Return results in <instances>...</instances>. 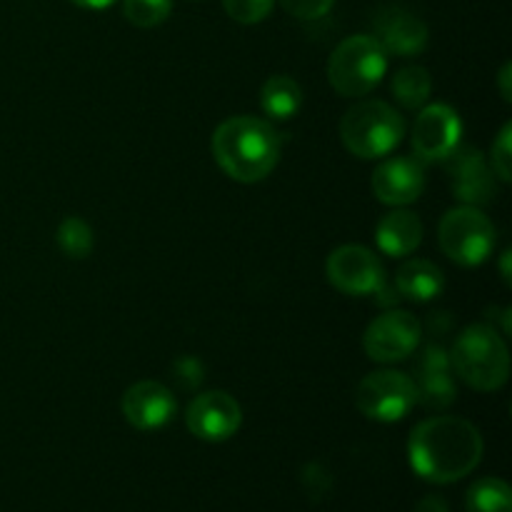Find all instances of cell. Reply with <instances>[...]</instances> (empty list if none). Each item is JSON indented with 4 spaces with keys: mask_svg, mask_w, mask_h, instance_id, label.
I'll return each mask as SVG.
<instances>
[{
    "mask_svg": "<svg viewBox=\"0 0 512 512\" xmlns=\"http://www.w3.org/2000/svg\"><path fill=\"white\" fill-rule=\"evenodd\" d=\"M408 458L415 473L435 485H448L473 473L483 460V438L470 420L438 415L410 433Z\"/></svg>",
    "mask_w": 512,
    "mask_h": 512,
    "instance_id": "obj_1",
    "label": "cell"
},
{
    "mask_svg": "<svg viewBox=\"0 0 512 512\" xmlns=\"http://www.w3.org/2000/svg\"><path fill=\"white\" fill-rule=\"evenodd\" d=\"M213 158L228 178L238 183H260L280 160V135L268 120L235 115L213 133Z\"/></svg>",
    "mask_w": 512,
    "mask_h": 512,
    "instance_id": "obj_2",
    "label": "cell"
},
{
    "mask_svg": "<svg viewBox=\"0 0 512 512\" xmlns=\"http://www.w3.org/2000/svg\"><path fill=\"white\" fill-rule=\"evenodd\" d=\"M455 375L480 393H493L508 383L510 353L503 335L490 325H470L450 350Z\"/></svg>",
    "mask_w": 512,
    "mask_h": 512,
    "instance_id": "obj_3",
    "label": "cell"
},
{
    "mask_svg": "<svg viewBox=\"0 0 512 512\" xmlns=\"http://www.w3.org/2000/svg\"><path fill=\"white\" fill-rule=\"evenodd\" d=\"M405 120L383 100H360L340 120V140L355 158H385L400 145Z\"/></svg>",
    "mask_w": 512,
    "mask_h": 512,
    "instance_id": "obj_4",
    "label": "cell"
},
{
    "mask_svg": "<svg viewBox=\"0 0 512 512\" xmlns=\"http://www.w3.org/2000/svg\"><path fill=\"white\" fill-rule=\"evenodd\" d=\"M388 70V53L373 35L345 38L328 58V80L343 98L373 93Z\"/></svg>",
    "mask_w": 512,
    "mask_h": 512,
    "instance_id": "obj_5",
    "label": "cell"
},
{
    "mask_svg": "<svg viewBox=\"0 0 512 512\" xmlns=\"http://www.w3.org/2000/svg\"><path fill=\"white\" fill-rule=\"evenodd\" d=\"M438 240L443 253L463 268H478L495 250V225L475 205L448 210L440 220Z\"/></svg>",
    "mask_w": 512,
    "mask_h": 512,
    "instance_id": "obj_6",
    "label": "cell"
},
{
    "mask_svg": "<svg viewBox=\"0 0 512 512\" xmlns=\"http://www.w3.org/2000/svg\"><path fill=\"white\" fill-rule=\"evenodd\" d=\"M355 405L365 418L398 423L418 405V390L413 378L400 370H375L358 383Z\"/></svg>",
    "mask_w": 512,
    "mask_h": 512,
    "instance_id": "obj_7",
    "label": "cell"
},
{
    "mask_svg": "<svg viewBox=\"0 0 512 512\" xmlns=\"http://www.w3.org/2000/svg\"><path fill=\"white\" fill-rule=\"evenodd\" d=\"M325 275L345 295H380L385 290V268L365 245H340L328 255Z\"/></svg>",
    "mask_w": 512,
    "mask_h": 512,
    "instance_id": "obj_8",
    "label": "cell"
},
{
    "mask_svg": "<svg viewBox=\"0 0 512 512\" xmlns=\"http://www.w3.org/2000/svg\"><path fill=\"white\" fill-rule=\"evenodd\" d=\"M420 340H423V328L415 315L405 310H388L368 325L363 348L370 360L388 365L408 360L418 350Z\"/></svg>",
    "mask_w": 512,
    "mask_h": 512,
    "instance_id": "obj_9",
    "label": "cell"
},
{
    "mask_svg": "<svg viewBox=\"0 0 512 512\" xmlns=\"http://www.w3.org/2000/svg\"><path fill=\"white\" fill-rule=\"evenodd\" d=\"M463 138L458 110L445 103L423 105L413 123V153L420 163H443Z\"/></svg>",
    "mask_w": 512,
    "mask_h": 512,
    "instance_id": "obj_10",
    "label": "cell"
},
{
    "mask_svg": "<svg viewBox=\"0 0 512 512\" xmlns=\"http://www.w3.org/2000/svg\"><path fill=\"white\" fill-rule=\"evenodd\" d=\"M185 423L195 438L205 443H225L233 438L243 423V410L238 400L225 390H210V393L198 395L188 405Z\"/></svg>",
    "mask_w": 512,
    "mask_h": 512,
    "instance_id": "obj_11",
    "label": "cell"
},
{
    "mask_svg": "<svg viewBox=\"0 0 512 512\" xmlns=\"http://www.w3.org/2000/svg\"><path fill=\"white\" fill-rule=\"evenodd\" d=\"M450 188L463 205H485L498 195V178L478 148H455L448 160Z\"/></svg>",
    "mask_w": 512,
    "mask_h": 512,
    "instance_id": "obj_12",
    "label": "cell"
},
{
    "mask_svg": "<svg viewBox=\"0 0 512 512\" xmlns=\"http://www.w3.org/2000/svg\"><path fill=\"white\" fill-rule=\"evenodd\" d=\"M370 188L383 205L405 208L423 195L425 163L418 158H388L375 168Z\"/></svg>",
    "mask_w": 512,
    "mask_h": 512,
    "instance_id": "obj_13",
    "label": "cell"
},
{
    "mask_svg": "<svg viewBox=\"0 0 512 512\" xmlns=\"http://www.w3.org/2000/svg\"><path fill=\"white\" fill-rule=\"evenodd\" d=\"M373 28V38L383 45L385 53H393L398 58H413L428 48V25L400 5H388V8L378 10Z\"/></svg>",
    "mask_w": 512,
    "mask_h": 512,
    "instance_id": "obj_14",
    "label": "cell"
},
{
    "mask_svg": "<svg viewBox=\"0 0 512 512\" xmlns=\"http://www.w3.org/2000/svg\"><path fill=\"white\" fill-rule=\"evenodd\" d=\"M123 415L135 430H160L175 418L173 390L155 380H140L123 395Z\"/></svg>",
    "mask_w": 512,
    "mask_h": 512,
    "instance_id": "obj_15",
    "label": "cell"
},
{
    "mask_svg": "<svg viewBox=\"0 0 512 512\" xmlns=\"http://www.w3.org/2000/svg\"><path fill=\"white\" fill-rule=\"evenodd\" d=\"M413 383L415 390H418V403L425 405V408L445 410L448 405H453L458 388H455L448 350L430 343L420 355Z\"/></svg>",
    "mask_w": 512,
    "mask_h": 512,
    "instance_id": "obj_16",
    "label": "cell"
},
{
    "mask_svg": "<svg viewBox=\"0 0 512 512\" xmlns=\"http://www.w3.org/2000/svg\"><path fill=\"white\" fill-rule=\"evenodd\" d=\"M375 240L378 248L390 258H405V255L415 253L423 243V223L410 210H390L383 215L375 228Z\"/></svg>",
    "mask_w": 512,
    "mask_h": 512,
    "instance_id": "obj_17",
    "label": "cell"
},
{
    "mask_svg": "<svg viewBox=\"0 0 512 512\" xmlns=\"http://www.w3.org/2000/svg\"><path fill=\"white\" fill-rule=\"evenodd\" d=\"M395 290L400 298L413 300V303H430L445 290V275L430 260L413 258L400 265L395 273Z\"/></svg>",
    "mask_w": 512,
    "mask_h": 512,
    "instance_id": "obj_18",
    "label": "cell"
},
{
    "mask_svg": "<svg viewBox=\"0 0 512 512\" xmlns=\"http://www.w3.org/2000/svg\"><path fill=\"white\" fill-rule=\"evenodd\" d=\"M260 105L273 120H290L303 105V88L290 75H270L260 88Z\"/></svg>",
    "mask_w": 512,
    "mask_h": 512,
    "instance_id": "obj_19",
    "label": "cell"
},
{
    "mask_svg": "<svg viewBox=\"0 0 512 512\" xmlns=\"http://www.w3.org/2000/svg\"><path fill=\"white\" fill-rule=\"evenodd\" d=\"M390 88H393V98L405 110H420L430 100V93H433V78H430L423 65H408V68H400L393 75Z\"/></svg>",
    "mask_w": 512,
    "mask_h": 512,
    "instance_id": "obj_20",
    "label": "cell"
},
{
    "mask_svg": "<svg viewBox=\"0 0 512 512\" xmlns=\"http://www.w3.org/2000/svg\"><path fill=\"white\" fill-rule=\"evenodd\" d=\"M468 512H512V493L500 478H483L468 490Z\"/></svg>",
    "mask_w": 512,
    "mask_h": 512,
    "instance_id": "obj_21",
    "label": "cell"
},
{
    "mask_svg": "<svg viewBox=\"0 0 512 512\" xmlns=\"http://www.w3.org/2000/svg\"><path fill=\"white\" fill-rule=\"evenodd\" d=\"M58 245L68 258H88L95 245L93 228L83 218H78V215H70V218H65L58 225Z\"/></svg>",
    "mask_w": 512,
    "mask_h": 512,
    "instance_id": "obj_22",
    "label": "cell"
},
{
    "mask_svg": "<svg viewBox=\"0 0 512 512\" xmlns=\"http://www.w3.org/2000/svg\"><path fill=\"white\" fill-rule=\"evenodd\" d=\"M173 13V0H123V15L135 28H158Z\"/></svg>",
    "mask_w": 512,
    "mask_h": 512,
    "instance_id": "obj_23",
    "label": "cell"
},
{
    "mask_svg": "<svg viewBox=\"0 0 512 512\" xmlns=\"http://www.w3.org/2000/svg\"><path fill=\"white\" fill-rule=\"evenodd\" d=\"M225 13L240 25L263 23L273 10L275 0H223Z\"/></svg>",
    "mask_w": 512,
    "mask_h": 512,
    "instance_id": "obj_24",
    "label": "cell"
},
{
    "mask_svg": "<svg viewBox=\"0 0 512 512\" xmlns=\"http://www.w3.org/2000/svg\"><path fill=\"white\" fill-rule=\"evenodd\" d=\"M510 138H512V125L505 123L503 130L495 138L493 148H490V170L495 173V178L500 183H510L512 180V148H510Z\"/></svg>",
    "mask_w": 512,
    "mask_h": 512,
    "instance_id": "obj_25",
    "label": "cell"
},
{
    "mask_svg": "<svg viewBox=\"0 0 512 512\" xmlns=\"http://www.w3.org/2000/svg\"><path fill=\"white\" fill-rule=\"evenodd\" d=\"M280 5L298 20H318L330 13L335 0H280Z\"/></svg>",
    "mask_w": 512,
    "mask_h": 512,
    "instance_id": "obj_26",
    "label": "cell"
},
{
    "mask_svg": "<svg viewBox=\"0 0 512 512\" xmlns=\"http://www.w3.org/2000/svg\"><path fill=\"white\" fill-rule=\"evenodd\" d=\"M173 373H175V380H178L180 388L183 390H193L203 383V365H200L198 358H190V355L175 360Z\"/></svg>",
    "mask_w": 512,
    "mask_h": 512,
    "instance_id": "obj_27",
    "label": "cell"
},
{
    "mask_svg": "<svg viewBox=\"0 0 512 512\" xmlns=\"http://www.w3.org/2000/svg\"><path fill=\"white\" fill-rule=\"evenodd\" d=\"M413 512H450V508L440 495H428V498H423L415 505Z\"/></svg>",
    "mask_w": 512,
    "mask_h": 512,
    "instance_id": "obj_28",
    "label": "cell"
},
{
    "mask_svg": "<svg viewBox=\"0 0 512 512\" xmlns=\"http://www.w3.org/2000/svg\"><path fill=\"white\" fill-rule=\"evenodd\" d=\"M510 73H512V65L505 63L503 70H500V75H498L500 95H503L505 103H510V100H512V88H510V78H512V75H510Z\"/></svg>",
    "mask_w": 512,
    "mask_h": 512,
    "instance_id": "obj_29",
    "label": "cell"
},
{
    "mask_svg": "<svg viewBox=\"0 0 512 512\" xmlns=\"http://www.w3.org/2000/svg\"><path fill=\"white\" fill-rule=\"evenodd\" d=\"M75 5H80V8H88V10H103L108 8V5H113L115 0H73Z\"/></svg>",
    "mask_w": 512,
    "mask_h": 512,
    "instance_id": "obj_30",
    "label": "cell"
}]
</instances>
